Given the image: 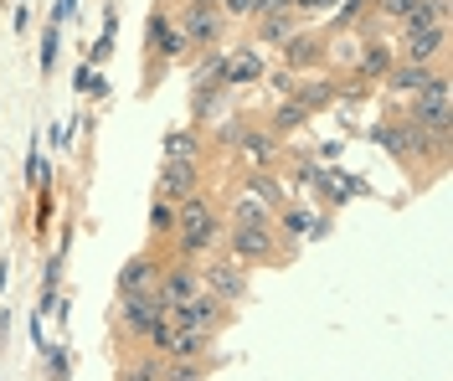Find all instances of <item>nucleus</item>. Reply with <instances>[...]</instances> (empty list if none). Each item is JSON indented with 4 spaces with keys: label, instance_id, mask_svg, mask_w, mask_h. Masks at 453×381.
Returning <instances> with one entry per match:
<instances>
[{
    "label": "nucleus",
    "instance_id": "1",
    "mask_svg": "<svg viewBox=\"0 0 453 381\" xmlns=\"http://www.w3.org/2000/svg\"><path fill=\"white\" fill-rule=\"evenodd\" d=\"M175 227H180V253L186 258H201L217 242V211H211V202H201V196H186L180 211H175Z\"/></svg>",
    "mask_w": 453,
    "mask_h": 381
},
{
    "label": "nucleus",
    "instance_id": "2",
    "mask_svg": "<svg viewBox=\"0 0 453 381\" xmlns=\"http://www.w3.org/2000/svg\"><path fill=\"white\" fill-rule=\"evenodd\" d=\"M165 299H160V289H144V293H119V320H124V330L129 335H140V340H150V330L165 320Z\"/></svg>",
    "mask_w": 453,
    "mask_h": 381
},
{
    "label": "nucleus",
    "instance_id": "3",
    "mask_svg": "<svg viewBox=\"0 0 453 381\" xmlns=\"http://www.w3.org/2000/svg\"><path fill=\"white\" fill-rule=\"evenodd\" d=\"M412 124H423L427 134H449V78L443 72H433V83L412 93Z\"/></svg>",
    "mask_w": 453,
    "mask_h": 381
},
{
    "label": "nucleus",
    "instance_id": "4",
    "mask_svg": "<svg viewBox=\"0 0 453 381\" xmlns=\"http://www.w3.org/2000/svg\"><path fill=\"white\" fill-rule=\"evenodd\" d=\"M222 299H211V293L201 289L196 299H186V304H175V309H170V320L180 324V330H191V335H206V340H211V335H217V324H222Z\"/></svg>",
    "mask_w": 453,
    "mask_h": 381
},
{
    "label": "nucleus",
    "instance_id": "5",
    "mask_svg": "<svg viewBox=\"0 0 453 381\" xmlns=\"http://www.w3.org/2000/svg\"><path fill=\"white\" fill-rule=\"evenodd\" d=\"M144 52H150V67H160V62H170V57L186 52V36H180V27L170 21L165 11L150 16V27H144Z\"/></svg>",
    "mask_w": 453,
    "mask_h": 381
},
{
    "label": "nucleus",
    "instance_id": "6",
    "mask_svg": "<svg viewBox=\"0 0 453 381\" xmlns=\"http://www.w3.org/2000/svg\"><path fill=\"white\" fill-rule=\"evenodd\" d=\"M201 284H206V293H211V299L237 304V299L248 293V273H242V263H237V258H217V263L201 273Z\"/></svg>",
    "mask_w": 453,
    "mask_h": 381
},
{
    "label": "nucleus",
    "instance_id": "7",
    "mask_svg": "<svg viewBox=\"0 0 453 381\" xmlns=\"http://www.w3.org/2000/svg\"><path fill=\"white\" fill-rule=\"evenodd\" d=\"M232 258H237V263H263V258H273V232H268V227H232Z\"/></svg>",
    "mask_w": 453,
    "mask_h": 381
},
{
    "label": "nucleus",
    "instance_id": "8",
    "mask_svg": "<svg viewBox=\"0 0 453 381\" xmlns=\"http://www.w3.org/2000/svg\"><path fill=\"white\" fill-rule=\"evenodd\" d=\"M180 36H186V47H191V42H196V47H211V42L222 36V16H217L211 5H191L186 21H180Z\"/></svg>",
    "mask_w": 453,
    "mask_h": 381
},
{
    "label": "nucleus",
    "instance_id": "9",
    "mask_svg": "<svg viewBox=\"0 0 453 381\" xmlns=\"http://www.w3.org/2000/svg\"><path fill=\"white\" fill-rule=\"evenodd\" d=\"M160 284V258H150V253H140L134 263L119 268V293H144Z\"/></svg>",
    "mask_w": 453,
    "mask_h": 381
},
{
    "label": "nucleus",
    "instance_id": "10",
    "mask_svg": "<svg viewBox=\"0 0 453 381\" xmlns=\"http://www.w3.org/2000/svg\"><path fill=\"white\" fill-rule=\"evenodd\" d=\"M160 196H170V202L196 196V165H191V160H165V171H160Z\"/></svg>",
    "mask_w": 453,
    "mask_h": 381
},
{
    "label": "nucleus",
    "instance_id": "11",
    "mask_svg": "<svg viewBox=\"0 0 453 381\" xmlns=\"http://www.w3.org/2000/svg\"><path fill=\"white\" fill-rule=\"evenodd\" d=\"M443 42H449V31L443 27H423V31H407L402 36V57L407 62H427L443 52Z\"/></svg>",
    "mask_w": 453,
    "mask_h": 381
},
{
    "label": "nucleus",
    "instance_id": "12",
    "mask_svg": "<svg viewBox=\"0 0 453 381\" xmlns=\"http://www.w3.org/2000/svg\"><path fill=\"white\" fill-rule=\"evenodd\" d=\"M155 289H160V299H165V309H175V304L196 299L206 284H201V273H191V268H175V273H170V278H160Z\"/></svg>",
    "mask_w": 453,
    "mask_h": 381
},
{
    "label": "nucleus",
    "instance_id": "13",
    "mask_svg": "<svg viewBox=\"0 0 453 381\" xmlns=\"http://www.w3.org/2000/svg\"><path fill=\"white\" fill-rule=\"evenodd\" d=\"M226 88H232V83H257V78H263V57H257L253 47H242V52H232V57H226Z\"/></svg>",
    "mask_w": 453,
    "mask_h": 381
},
{
    "label": "nucleus",
    "instance_id": "14",
    "mask_svg": "<svg viewBox=\"0 0 453 381\" xmlns=\"http://www.w3.org/2000/svg\"><path fill=\"white\" fill-rule=\"evenodd\" d=\"M288 93H294V103H299V109H325V103H330V98H335V83H319V78H314V83H288Z\"/></svg>",
    "mask_w": 453,
    "mask_h": 381
},
{
    "label": "nucleus",
    "instance_id": "15",
    "mask_svg": "<svg viewBox=\"0 0 453 381\" xmlns=\"http://www.w3.org/2000/svg\"><path fill=\"white\" fill-rule=\"evenodd\" d=\"M294 31H299L294 11H263V27H257V36H263V42H288Z\"/></svg>",
    "mask_w": 453,
    "mask_h": 381
},
{
    "label": "nucleus",
    "instance_id": "16",
    "mask_svg": "<svg viewBox=\"0 0 453 381\" xmlns=\"http://www.w3.org/2000/svg\"><path fill=\"white\" fill-rule=\"evenodd\" d=\"M387 83H392L396 93H418V88H427V83H433V72H427L423 62H407V67H396Z\"/></svg>",
    "mask_w": 453,
    "mask_h": 381
},
{
    "label": "nucleus",
    "instance_id": "17",
    "mask_svg": "<svg viewBox=\"0 0 453 381\" xmlns=\"http://www.w3.org/2000/svg\"><path fill=\"white\" fill-rule=\"evenodd\" d=\"M196 155H201L196 129H175V134H165V160H191V165H196Z\"/></svg>",
    "mask_w": 453,
    "mask_h": 381
},
{
    "label": "nucleus",
    "instance_id": "18",
    "mask_svg": "<svg viewBox=\"0 0 453 381\" xmlns=\"http://www.w3.org/2000/svg\"><path fill=\"white\" fill-rule=\"evenodd\" d=\"M232 222H237V227H268V206L257 202V196H242L237 211H232Z\"/></svg>",
    "mask_w": 453,
    "mask_h": 381
},
{
    "label": "nucleus",
    "instance_id": "19",
    "mask_svg": "<svg viewBox=\"0 0 453 381\" xmlns=\"http://www.w3.org/2000/svg\"><path fill=\"white\" fill-rule=\"evenodd\" d=\"M160 381H206V366H201L196 355H186V361H175L160 371Z\"/></svg>",
    "mask_w": 453,
    "mask_h": 381
},
{
    "label": "nucleus",
    "instance_id": "20",
    "mask_svg": "<svg viewBox=\"0 0 453 381\" xmlns=\"http://www.w3.org/2000/svg\"><path fill=\"white\" fill-rule=\"evenodd\" d=\"M170 227H175V202H170V196H160V202L150 206V232L160 237V232H170Z\"/></svg>",
    "mask_w": 453,
    "mask_h": 381
},
{
    "label": "nucleus",
    "instance_id": "21",
    "mask_svg": "<svg viewBox=\"0 0 453 381\" xmlns=\"http://www.w3.org/2000/svg\"><path fill=\"white\" fill-rule=\"evenodd\" d=\"M237 140H242V149H248L253 160H268V155H273V140L257 134V129H237Z\"/></svg>",
    "mask_w": 453,
    "mask_h": 381
},
{
    "label": "nucleus",
    "instance_id": "22",
    "mask_svg": "<svg viewBox=\"0 0 453 381\" xmlns=\"http://www.w3.org/2000/svg\"><path fill=\"white\" fill-rule=\"evenodd\" d=\"M304 118H310V109H299V103H283L279 114H273V129H279V134H288V129H299Z\"/></svg>",
    "mask_w": 453,
    "mask_h": 381
},
{
    "label": "nucleus",
    "instance_id": "23",
    "mask_svg": "<svg viewBox=\"0 0 453 381\" xmlns=\"http://www.w3.org/2000/svg\"><path fill=\"white\" fill-rule=\"evenodd\" d=\"M283 57L294 62V67H299V62H314V42L310 36H288V42H283Z\"/></svg>",
    "mask_w": 453,
    "mask_h": 381
},
{
    "label": "nucleus",
    "instance_id": "24",
    "mask_svg": "<svg viewBox=\"0 0 453 381\" xmlns=\"http://www.w3.org/2000/svg\"><path fill=\"white\" fill-rule=\"evenodd\" d=\"M248 196H257L263 206H273V202H279V186H273L268 176H253V180H248Z\"/></svg>",
    "mask_w": 453,
    "mask_h": 381
},
{
    "label": "nucleus",
    "instance_id": "25",
    "mask_svg": "<svg viewBox=\"0 0 453 381\" xmlns=\"http://www.w3.org/2000/svg\"><path fill=\"white\" fill-rule=\"evenodd\" d=\"M392 67V52L387 47H366V57H361V72H387Z\"/></svg>",
    "mask_w": 453,
    "mask_h": 381
},
{
    "label": "nucleus",
    "instance_id": "26",
    "mask_svg": "<svg viewBox=\"0 0 453 381\" xmlns=\"http://www.w3.org/2000/svg\"><path fill=\"white\" fill-rule=\"evenodd\" d=\"M418 11V0H381V16H392V21H407Z\"/></svg>",
    "mask_w": 453,
    "mask_h": 381
},
{
    "label": "nucleus",
    "instance_id": "27",
    "mask_svg": "<svg viewBox=\"0 0 453 381\" xmlns=\"http://www.w3.org/2000/svg\"><path fill=\"white\" fill-rule=\"evenodd\" d=\"M124 381H160V366H155V361H134V366L124 371Z\"/></svg>",
    "mask_w": 453,
    "mask_h": 381
},
{
    "label": "nucleus",
    "instance_id": "28",
    "mask_svg": "<svg viewBox=\"0 0 453 381\" xmlns=\"http://www.w3.org/2000/svg\"><path fill=\"white\" fill-rule=\"evenodd\" d=\"M78 88H83V93H104V78H98L88 62H83V72H78Z\"/></svg>",
    "mask_w": 453,
    "mask_h": 381
},
{
    "label": "nucleus",
    "instance_id": "29",
    "mask_svg": "<svg viewBox=\"0 0 453 381\" xmlns=\"http://www.w3.org/2000/svg\"><path fill=\"white\" fill-rule=\"evenodd\" d=\"M283 227H288V232H310V217H304V211H288Z\"/></svg>",
    "mask_w": 453,
    "mask_h": 381
},
{
    "label": "nucleus",
    "instance_id": "30",
    "mask_svg": "<svg viewBox=\"0 0 453 381\" xmlns=\"http://www.w3.org/2000/svg\"><path fill=\"white\" fill-rule=\"evenodd\" d=\"M232 16H257V0H226Z\"/></svg>",
    "mask_w": 453,
    "mask_h": 381
},
{
    "label": "nucleus",
    "instance_id": "31",
    "mask_svg": "<svg viewBox=\"0 0 453 381\" xmlns=\"http://www.w3.org/2000/svg\"><path fill=\"white\" fill-rule=\"evenodd\" d=\"M52 57H57V36L47 31V47H42V67H52Z\"/></svg>",
    "mask_w": 453,
    "mask_h": 381
},
{
    "label": "nucleus",
    "instance_id": "32",
    "mask_svg": "<svg viewBox=\"0 0 453 381\" xmlns=\"http://www.w3.org/2000/svg\"><path fill=\"white\" fill-rule=\"evenodd\" d=\"M191 5H211V0H191Z\"/></svg>",
    "mask_w": 453,
    "mask_h": 381
}]
</instances>
